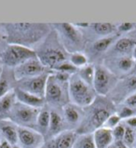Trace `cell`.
Masks as SVG:
<instances>
[{
  "label": "cell",
  "mask_w": 136,
  "mask_h": 148,
  "mask_svg": "<svg viewBox=\"0 0 136 148\" xmlns=\"http://www.w3.org/2000/svg\"><path fill=\"white\" fill-rule=\"evenodd\" d=\"M37 56L34 50L19 44H10L3 52V62L8 66L17 67Z\"/></svg>",
  "instance_id": "6da1fadb"
},
{
  "label": "cell",
  "mask_w": 136,
  "mask_h": 148,
  "mask_svg": "<svg viewBox=\"0 0 136 148\" xmlns=\"http://www.w3.org/2000/svg\"><path fill=\"white\" fill-rule=\"evenodd\" d=\"M69 92L71 99L74 103L80 106L90 105L94 100V94L90 90L89 85L79 77L71 79L69 84Z\"/></svg>",
  "instance_id": "7a4b0ae2"
},
{
  "label": "cell",
  "mask_w": 136,
  "mask_h": 148,
  "mask_svg": "<svg viewBox=\"0 0 136 148\" xmlns=\"http://www.w3.org/2000/svg\"><path fill=\"white\" fill-rule=\"evenodd\" d=\"M45 66L42 64L38 58H33L15 67L14 75L17 80H23L26 78L35 77L43 73Z\"/></svg>",
  "instance_id": "3957f363"
},
{
  "label": "cell",
  "mask_w": 136,
  "mask_h": 148,
  "mask_svg": "<svg viewBox=\"0 0 136 148\" xmlns=\"http://www.w3.org/2000/svg\"><path fill=\"white\" fill-rule=\"evenodd\" d=\"M48 75L42 74L35 77L23 79L19 88L28 93L43 98L45 96L46 84L48 81Z\"/></svg>",
  "instance_id": "277c9868"
},
{
  "label": "cell",
  "mask_w": 136,
  "mask_h": 148,
  "mask_svg": "<svg viewBox=\"0 0 136 148\" xmlns=\"http://www.w3.org/2000/svg\"><path fill=\"white\" fill-rule=\"evenodd\" d=\"M11 110H13L11 113L12 116L15 118L16 121L22 124L33 123L34 121L37 119L38 113H39L37 108L27 106V105L21 103L16 104L14 107H12Z\"/></svg>",
  "instance_id": "5b68a950"
},
{
  "label": "cell",
  "mask_w": 136,
  "mask_h": 148,
  "mask_svg": "<svg viewBox=\"0 0 136 148\" xmlns=\"http://www.w3.org/2000/svg\"><path fill=\"white\" fill-rule=\"evenodd\" d=\"M93 87L94 90L101 95L107 93L111 84V75L109 72L103 68L98 67L94 69V77H93Z\"/></svg>",
  "instance_id": "8992f818"
},
{
  "label": "cell",
  "mask_w": 136,
  "mask_h": 148,
  "mask_svg": "<svg viewBox=\"0 0 136 148\" xmlns=\"http://www.w3.org/2000/svg\"><path fill=\"white\" fill-rule=\"evenodd\" d=\"M38 58L44 66H50L52 68L62 62H65L66 60L65 53L57 49H47L45 51H42L39 54Z\"/></svg>",
  "instance_id": "52a82bcc"
},
{
  "label": "cell",
  "mask_w": 136,
  "mask_h": 148,
  "mask_svg": "<svg viewBox=\"0 0 136 148\" xmlns=\"http://www.w3.org/2000/svg\"><path fill=\"white\" fill-rule=\"evenodd\" d=\"M14 92H15L16 99L21 103L25 104L27 106H30L33 108H39L41 106H43L44 104L43 98H40V97L28 93V92L21 90L20 88H17L16 90H14Z\"/></svg>",
  "instance_id": "ba28073f"
},
{
  "label": "cell",
  "mask_w": 136,
  "mask_h": 148,
  "mask_svg": "<svg viewBox=\"0 0 136 148\" xmlns=\"http://www.w3.org/2000/svg\"><path fill=\"white\" fill-rule=\"evenodd\" d=\"M18 133V140L25 147H33L41 140L40 134H38L33 130L24 127H18L17 128Z\"/></svg>",
  "instance_id": "9c48e42d"
},
{
  "label": "cell",
  "mask_w": 136,
  "mask_h": 148,
  "mask_svg": "<svg viewBox=\"0 0 136 148\" xmlns=\"http://www.w3.org/2000/svg\"><path fill=\"white\" fill-rule=\"evenodd\" d=\"M93 138H94L96 148H107L110 145H112V130L107 128L97 129L93 134Z\"/></svg>",
  "instance_id": "30bf717a"
},
{
  "label": "cell",
  "mask_w": 136,
  "mask_h": 148,
  "mask_svg": "<svg viewBox=\"0 0 136 148\" xmlns=\"http://www.w3.org/2000/svg\"><path fill=\"white\" fill-rule=\"evenodd\" d=\"M45 98L50 103H57L62 98V88L56 81L52 80L50 75H49L46 84Z\"/></svg>",
  "instance_id": "8fae6325"
},
{
  "label": "cell",
  "mask_w": 136,
  "mask_h": 148,
  "mask_svg": "<svg viewBox=\"0 0 136 148\" xmlns=\"http://www.w3.org/2000/svg\"><path fill=\"white\" fill-rule=\"evenodd\" d=\"M2 133L5 137L6 141L8 142L12 145H15L18 142V133H17V128L10 124H4L1 126Z\"/></svg>",
  "instance_id": "7c38bea8"
},
{
  "label": "cell",
  "mask_w": 136,
  "mask_h": 148,
  "mask_svg": "<svg viewBox=\"0 0 136 148\" xmlns=\"http://www.w3.org/2000/svg\"><path fill=\"white\" fill-rule=\"evenodd\" d=\"M61 30L63 35L65 36L66 38L73 42H79L80 40V35L76 28L74 27V25L70 23H61L60 24Z\"/></svg>",
  "instance_id": "4fadbf2b"
},
{
  "label": "cell",
  "mask_w": 136,
  "mask_h": 148,
  "mask_svg": "<svg viewBox=\"0 0 136 148\" xmlns=\"http://www.w3.org/2000/svg\"><path fill=\"white\" fill-rule=\"evenodd\" d=\"M75 143V136L71 132L63 133L55 142V148H72Z\"/></svg>",
  "instance_id": "5bb4252c"
},
{
  "label": "cell",
  "mask_w": 136,
  "mask_h": 148,
  "mask_svg": "<svg viewBox=\"0 0 136 148\" xmlns=\"http://www.w3.org/2000/svg\"><path fill=\"white\" fill-rule=\"evenodd\" d=\"M109 116H110V113L107 110L103 108L98 109L93 114V116L91 117V123L96 129H100V127L105 123Z\"/></svg>",
  "instance_id": "9a60e30c"
},
{
  "label": "cell",
  "mask_w": 136,
  "mask_h": 148,
  "mask_svg": "<svg viewBox=\"0 0 136 148\" xmlns=\"http://www.w3.org/2000/svg\"><path fill=\"white\" fill-rule=\"evenodd\" d=\"M16 99L14 90H10L4 97L0 99V112L5 113L12 109L14 104V100Z\"/></svg>",
  "instance_id": "2e32d148"
},
{
  "label": "cell",
  "mask_w": 136,
  "mask_h": 148,
  "mask_svg": "<svg viewBox=\"0 0 136 148\" xmlns=\"http://www.w3.org/2000/svg\"><path fill=\"white\" fill-rule=\"evenodd\" d=\"M75 148H96L94 138L91 134L83 135L75 143Z\"/></svg>",
  "instance_id": "e0dca14e"
},
{
  "label": "cell",
  "mask_w": 136,
  "mask_h": 148,
  "mask_svg": "<svg viewBox=\"0 0 136 148\" xmlns=\"http://www.w3.org/2000/svg\"><path fill=\"white\" fill-rule=\"evenodd\" d=\"M92 29L99 35H109L114 31V25L109 23H97L91 24Z\"/></svg>",
  "instance_id": "ac0fdd59"
},
{
  "label": "cell",
  "mask_w": 136,
  "mask_h": 148,
  "mask_svg": "<svg viewBox=\"0 0 136 148\" xmlns=\"http://www.w3.org/2000/svg\"><path fill=\"white\" fill-rule=\"evenodd\" d=\"M93 77H94V68L91 65L84 66L83 68L80 70L79 77L81 78L83 81L90 85L93 82Z\"/></svg>",
  "instance_id": "d6986e66"
},
{
  "label": "cell",
  "mask_w": 136,
  "mask_h": 148,
  "mask_svg": "<svg viewBox=\"0 0 136 148\" xmlns=\"http://www.w3.org/2000/svg\"><path fill=\"white\" fill-rule=\"evenodd\" d=\"M136 44V42L130 38H121L116 44V49L120 52H128L133 49Z\"/></svg>",
  "instance_id": "ffe728a7"
},
{
  "label": "cell",
  "mask_w": 136,
  "mask_h": 148,
  "mask_svg": "<svg viewBox=\"0 0 136 148\" xmlns=\"http://www.w3.org/2000/svg\"><path fill=\"white\" fill-rule=\"evenodd\" d=\"M49 120H50V113L47 110H42L38 113L37 116V124L42 129H48L49 127Z\"/></svg>",
  "instance_id": "44dd1931"
},
{
  "label": "cell",
  "mask_w": 136,
  "mask_h": 148,
  "mask_svg": "<svg viewBox=\"0 0 136 148\" xmlns=\"http://www.w3.org/2000/svg\"><path fill=\"white\" fill-rule=\"evenodd\" d=\"M87 57L84 54L76 52L73 53L70 57V62L73 64L75 67H84L87 64Z\"/></svg>",
  "instance_id": "7402d4cb"
},
{
  "label": "cell",
  "mask_w": 136,
  "mask_h": 148,
  "mask_svg": "<svg viewBox=\"0 0 136 148\" xmlns=\"http://www.w3.org/2000/svg\"><path fill=\"white\" fill-rule=\"evenodd\" d=\"M62 127V119L61 116L58 115L56 112L50 113V120H49V129L50 132H56Z\"/></svg>",
  "instance_id": "603a6c76"
},
{
  "label": "cell",
  "mask_w": 136,
  "mask_h": 148,
  "mask_svg": "<svg viewBox=\"0 0 136 148\" xmlns=\"http://www.w3.org/2000/svg\"><path fill=\"white\" fill-rule=\"evenodd\" d=\"M113 41V37H104L99 40H97L93 44V49L97 51H104V50L107 49V48L111 45Z\"/></svg>",
  "instance_id": "cb8c5ba5"
},
{
  "label": "cell",
  "mask_w": 136,
  "mask_h": 148,
  "mask_svg": "<svg viewBox=\"0 0 136 148\" xmlns=\"http://www.w3.org/2000/svg\"><path fill=\"white\" fill-rule=\"evenodd\" d=\"M63 113H65V116L66 118L67 121L71 122V123H75L78 120V111L72 106H65V110H63Z\"/></svg>",
  "instance_id": "d4e9b609"
},
{
  "label": "cell",
  "mask_w": 136,
  "mask_h": 148,
  "mask_svg": "<svg viewBox=\"0 0 136 148\" xmlns=\"http://www.w3.org/2000/svg\"><path fill=\"white\" fill-rule=\"evenodd\" d=\"M117 66L121 71L128 72L133 66V60L130 57H122L117 62Z\"/></svg>",
  "instance_id": "484cf974"
},
{
  "label": "cell",
  "mask_w": 136,
  "mask_h": 148,
  "mask_svg": "<svg viewBox=\"0 0 136 148\" xmlns=\"http://www.w3.org/2000/svg\"><path fill=\"white\" fill-rule=\"evenodd\" d=\"M52 69L57 72H63V73L71 74L74 73L76 70V67H75L71 62H62L60 64L52 67Z\"/></svg>",
  "instance_id": "4316f807"
},
{
  "label": "cell",
  "mask_w": 136,
  "mask_h": 148,
  "mask_svg": "<svg viewBox=\"0 0 136 148\" xmlns=\"http://www.w3.org/2000/svg\"><path fill=\"white\" fill-rule=\"evenodd\" d=\"M135 141V132L134 130L128 127V128H125V133L124 136H123V143H125L126 145H131Z\"/></svg>",
  "instance_id": "83f0119b"
},
{
  "label": "cell",
  "mask_w": 136,
  "mask_h": 148,
  "mask_svg": "<svg viewBox=\"0 0 136 148\" xmlns=\"http://www.w3.org/2000/svg\"><path fill=\"white\" fill-rule=\"evenodd\" d=\"M10 91V84L5 78L0 77V99Z\"/></svg>",
  "instance_id": "f1b7e54d"
},
{
  "label": "cell",
  "mask_w": 136,
  "mask_h": 148,
  "mask_svg": "<svg viewBox=\"0 0 136 148\" xmlns=\"http://www.w3.org/2000/svg\"><path fill=\"white\" fill-rule=\"evenodd\" d=\"M112 133H113V137L116 138L117 141H122L123 140V136H124V133H125L124 126L117 125V127H115Z\"/></svg>",
  "instance_id": "f546056e"
},
{
  "label": "cell",
  "mask_w": 136,
  "mask_h": 148,
  "mask_svg": "<svg viewBox=\"0 0 136 148\" xmlns=\"http://www.w3.org/2000/svg\"><path fill=\"white\" fill-rule=\"evenodd\" d=\"M120 121V118L117 115H113V116H110L108 117V119L106 120L105 124H107V126L109 128H115V127H117Z\"/></svg>",
  "instance_id": "4dcf8cb0"
},
{
  "label": "cell",
  "mask_w": 136,
  "mask_h": 148,
  "mask_svg": "<svg viewBox=\"0 0 136 148\" xmlns=\"http://www.w3.org/2000/svg\"><path fill=\"white\" fill-rule=\"evenodd\" d=\"M133 115V111L131 110L130 107H124L123 109H121V111L120 112V118H128V117H131V116Z\"/></svg>",
  "instance_id": "1f68e13d"
},
{
  "label": "cell",
  "mask_w": 136,
  "mask_h": 148,
  "mask_svg": "<svg viewBox=\"0 0 136 148\" xmlns=\"http://www.w3.org/2000/svg\"><path fill=\"white\" fill-rule=\"evenodd\" d=\"M135 24L131 23H123L118 26V30L120 32H129L134 28Z\"/></svg>",
  "instance_id": "d6a6232c"
},
{
  "label": "cell",
  "mask_w": 136,
  "mask_h": 148,
  "mask_svg": "<svg viewBox=\"0 0 136 148\" xmlns=\"http://www.w3.org/2000/svg\"><path fill=\"white\" fill-rule=\"evenodd\" d=\"M125 103L130 107H136V92L126 99Z\"/></svg>",
  "instance_id": "836d02e7"
},
{
  "label": "cell",
  "mask_w": 136,
  "mask_h": 148,
  "mask_svg": "<svg viewBox=\"0 0 136 148\" xmlns=\"http://www.w3.org/2000/svg\"><path fill=\"white\" fill-rule=\"evenodd\" d=\"M55 79L59 80V81H62V82L67 81V80L69 79V74L63 73V72H57V74L55 75Z\"/></svg>",
  "instance_id": "e575fe53"
},
{
  "label": "cell",
  "mask_w": 136,
  "mask_h": 148,
  "mask_svg": "<svg viewBox=\"0 0 136 148\" xmlns=\"http://www.w3.org/2000/svg\"><path fill=\"white\" fill-rule=\"evenodd\" d=\"M127 123H128L130 128H136V117H130L127 119Z\"/></svg>",
  "instance_id": "d590c367"
},
{
  "label": "cell",
  "mask_w": 136,
  "mask_h": 148,
  "mask_svg": "<svg viewBox=\"0 0 136 148\" xmlns=\"http://www.w3.org/2000/svg\"><path fill=\"white\" fill-rule=\"evenodd\" d=\"M115 145H116V148H127V145L123 143V141H116Z\"/></svg>",
  "instance_id": "8d00e7d4"
},
{
  "label": "cell",
  "mask_w": 136,
  "mask_h": 148,
  "mask_svg": "<svg viewBox=\"0 0 136 148\" xmlns=\"http://www.w3.org/2000/svg\"><path fill=\"white\" fill-rule=\"evenodd\" d=\"M0 148H12L11 145L6 140H4L1 143H0Z\"/></svg>",
  "instance_id": "74e56055"
},
{
  "label": "cell",
  "mask_w": 136,
  "mask_h": 148,
  "mask_svg": "<svg viewBox=\"0 0 136 148\" xmlns=\"http://www.w3.org/2000/svg\"><path fill=\"white\" fill-rule=\"evenodd\" d=\"M89 23H76V26H81V27H87V26H89Z\"/></svg>",
  "instance_id": "f35d334b"
},
{
  "label": "cell",
  "mask_w": 136,
  "mask_h": 148,
  "mask_svg": "<svg viewBox=\"0 0 136 148\" xmlns=\"http://www.w3.org/2000/svg\"><path fill=\"white\" fill-rule=\"evenodd\" d=\"M133 57L135 59V61H136V46H135V48L133 49Z\"/></svg>",
  "instance_id": "ab89813d"
},
{
  "label": "cell",
  "mask_w": 136,
  "mask_h": 148,
  "mask_svg": "<svg viewBox=\"0 0 136 148\" xmlns=\"http://www.w3.org/2000/svg\"><path fill=\"white\" fill-rule=\"evenodd\" d=\"M107 148H116V145H113V143H112V145H110Z\"/></svg>",
  "instance_id": "60d3db41"
},
{
  "label": "cell",
  "mask_w": 136,
  "mask_h": 148,
  "mask_svg": "<svg viewBox=\"0 0 136 148\" xmlns=\"http://www.w3.org/2000/svg\"><path fill=\"white\" fill-rule=\"evenodd\" d=\"M12 148H21V147H19V146H17V145H13V146H12Z\"/></svg>",
  "instance_id": "b9f144b4"
},
{
  "label": "cell",
  "mask_w": 136,
  "mask_h": 148,
  "mask_svg": "<svg viewBox=\"0 0 136 148\" xmlns=\"http://www.w3.org/2000/svg\"><path fill=\"white\" fill-rule=\"evenodd\" d=\"M1 41H2V36L0 35V42H1Z\"/></svg>",
  "instance_id": "7bdbcfd3"
},
{
  "label": "cell",
  "mask_w": 136,
  "mask_h": 148,
  "mask_svg": "<svg viewBox=\"0 0 136 148\" xmlns=\"http://www.w3.org/2000/svg\"><path fill=\"white\" fill-rule=\"evenodd\" d=\"M135 140H136V132H135Z\"/></svg>",
  "instance_id": "ee69618b"
}]
</instances>
